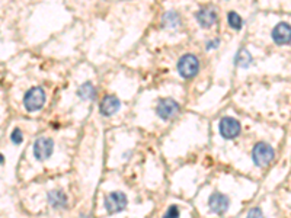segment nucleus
Wrapping results in <instances>:
<instances>
[{"label":"nucleus","instance_id":"1","mask_svg":"<svg viewBox=\"0 0 291 218\" xmlns=\"http://www.w3.org/2000/svg\"><path fill=\"white\" fill-rule=\"evenodd\" d=\"M275 157V150L272 146H269L268 143H258L253 146L252 149V160L256 166L259 167H265L272 163Z\"/></svg>","mask_w":291,"mask_h":218},{"label":"nucleus","instance_id":"2","mask_svg":"<svg viewBox=\"0 0 291 218\" xmlns=\"http://www.w3.org/2000/svg\"><path fill=\"white\" fill-rule=\"evenodd\" d=\"M45 99H47V96H45L43 87H32L26 92V95L23 98V107L29 112H37L45 105Z\"/></svg>","mask_w":291,"mask_h":218},{"label":"nucleus","instance_id":"3","mask_svg":"<svg viewBox=\"0 0 291 218\" xmlns=\"http://www.w3.org/2000/svg\"><path fill=\"white\" fill-rule=\"evenodd\" d=\"M176 68L183 79H192L200 71V61L194 54H185L179 58Z\"/></svg>","mask_w":291,"mask_h":218},{"label":"nucleus","instance_id":"4","mask_svg":"<svg viewBox=\"0 0 291 218\" xmlns=\"http://www.w3.org/2000/svg\"><path fill=\"white\" fill-rule=\"evenodd\" d=\"M179 104L172 99V98H163V99H159L156 105V115L163 119V121H169L172 119L178 112H179Z\"/></svg>","mask_w":291,"mask_h":218},{"label":"nucleus","instance_id":"5","mask_svg":"<svg viewBox=\"0 0 291 218\" xmlns=\"http://www.w3.org/2000/svg\"><path fill=\"white\" fill-rule=\"evenodd\" d=\"M127 204H128V199H127L125 194H122L121 191L111 192L104 201V205H105V210L108 214H116V213L124 211Z\"/></svg>","mask_w":291,"mask_h":218},{"label":"nucleus","instance_id":"6","mask_svg":"<svg viewBox=\"0 0 291 218\" xmlns=\"http://www.w3.org/2000/svg\"><path fill=\"white\" fill-rule=\"evenodd\" d=\"M219 131L222 134V137L226 140H233L236 137H239L242 127H240V122L233 118V116H223L220 119V124H219Z\"/></svg>","mask_w":291,"mask_h":218},{"label":"nucleus","instance_id":"7","mask_svg":"<svg viewBox=\"0 0 291 218\" xmlns=\"http://www.w3.org/2000/svg\"><path fill=\"white\" fill-rule=\"evenodd\" d=\"M53 152H54V143H53L51 138L41 137V138H38V140L34 143L32 153H34V157H35L38 162L47 160V159L53 154Z\"/></svg>","mask_w":291,"mask_h":218},{"label":"nucleus","instance_id":"8","mask_svg":"<svg viewBox=\"0 0 291 218\" xmlns=\"http://www.w3.org/2000/svg\"><path fill=\"white\" fill-rule=\"evenodd\" d=\"M272 41L278 45H287L291 43V25L287 22H280L274 26L271 32Z\"/></svg>","mask_w":291,"mask_h":218},{"label":"nucleus","instance_id":"9","mask_svg":"<svg viewBox=\"0 0 291 218\" xmlns=\"http://www.w3.org/2000/svg\"><path fill=\"white\" fill-rule=\"evenodd\" d=\"M119 108H121L119 99L114 95H107L99 105V112L104 116H112L114 113H116L119 110Z\"/></svg>","mask_w":291,"mask_h":218},{"label":"nucleus","instance_id":"10","mask_svg":"<svg viewBox=\"0 0 291 218\" xmlns=\"http://www.w3.org/2000/svg\"><path fill=\"white\" fill-rule=\"evenodd\" d=\"M229 205H230L229 198L223 194H220V192L213 194L208 199V207L216 214H224L229 210Z\"/></svg>","mask_w":291,"mask_h":218},{"label":"nucleus","instance_id":"11","mask_svg":"<svg viewBox=\"0 0 291 218\" xmlns=\"http://www.w3.org/2000/svg\"><path fill=\"white\" fill-rule=\"evenodd\" d=\"M195 18L202 28H211L217 22V12L213 7H202L197 12Z\"/></svg>","mask_w":291,"mask_h":218},{"label":"nucleus","instance_id":"12","mask_svg":"<svg viewBox=\"0 0 291 218\" xmlns=\"http://www.w3.org/2000/svg\"><path fill=\"white\" fill-rule=\"evenodd\" d=\"M47 199H48L50 205L53 208H56V210H64V208L68 207L67 195L63 191H60V189H54V191L48 192Z\"/></svg>","mask_w":291,"mask_h":218},{"label":"nucleus","instance_id":"13","mask_svg":"<svg viewBox=\"0 0 291 218\" xmlns=\"http://www.w3.org/2000/svg\"><path fill=\"white\" fill-rule=\"evenodd\" d=\"M252 63V55L250 53L247 51L246 48H240L236 55H234V64L242 67V68H247Z\"/></svg>","mask_w":291,"mask_h":218},{"label":"nucleus","instance_id":"14","mask_svg":"<svg viewBox=\"0 0 291 218\" xmlns=\"http://www.w3.org/2000/svg\"><path fill=\"white\" fill-rule=\"evenodd\" d=\"M77 95H79V98H82L85 101H93L96 98V89L90 82H88L77 89Z\"/></svg>","mask_w":291,"mask_h":218},{"label":"nucleus","instance_id":"15","mask_svg":"<svg viewBox=\"0 0 291 218\" xmlns=\"http://www.w3.org/2000/svg\"><path fill=\"white\" fill-rule=\"evenodd\" d=\"M227 23H229V26H230L232 29L240 31L242 26H243V19H242V16H240L239 13H236V12H229V13H227Z\"/></svg>","mask_w":291,"mask_h":218},{"label":"nucleus","instance_id":"16","mask_svg":"<svg viewBox=\"0 0 291 218\" xmlns=\"http://www.w3.org/2000/svg\"><path fill=\"white\" fill-rule=\"evenodd\" d=\"M179 15H178L176 12H168V13H165V16H163L162 25H163L165 28H176V26L179 25Z\"/></svg>","mask_w":291,"mask_h":218},{"label":"nucleus","instance_id":"17","mask_svg":"<svg viewBox=\"0 0 291 218\" xmlns=\"http://www.w3.org/2000/svg\"><path fill=\"white\" fill-rule=\"evenodd\" d=\"M23 140V135H22V131L19 130V128H15V130L12 131V134H10V141L13 143V144H21Z\"/></svg>","mask_w":291,"mask_h":218},{"label":"nucleus","instance_id":"18","mask_svg":"<svg viewBox=\"0 0 291 218\" xmlns=\"http://www.w3.org/2000/svg\"><path fill=\"white\" fill-rule=\"evenodd\" d=\"M163 218H179V208L176 205H172L168 208V211L165 213Z\"/></svg>","mask_w":291,"mask_h":218},{"label":"nucleus","instance_id":"19","mask_svg":"<svg viewBox=\"0 0 291 218\" xmlns=\"http://www.w3.org/2000/svg\"><path fill=\"white\" fill-rule=\"evenodd\" d=\"M246 218H265L264 213L259 210V208H252L249 213H247Z\"/></svg>","mask_w":291,"mask_h":218},{"label":"nucleus","instance_id":"20","mask_svg":"<svg viewBox=\"0 0 291 218\" xmlns=\"http://www.w3.org/2000/svg\"><path fill=\"white\" fill-rule=\"evenodd\" d=\"M219 45H220V40H219V38H213V40H208V41L205 43V48L210 51V50L219 48Z\"/></svg>","mask_w":291,"mask_h":218}]
</instances>
